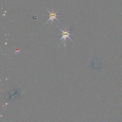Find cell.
Returning <instances> with one entry per match:
<instances>
[{"instance_id":"2","label":"cell","mask_w":122,"mask_h":122,"mask_svg":"<svg viewBox=\"0 0 122 122\" xmlns=\"http://www.w3.org/2000/svg\"><path fill=\"white\" fill-rule=\"evenodd\" d=\"M47 11H48V13H49V19H48V20L46 22V23H45V24L46 23H47L48 21H50L51 23H52V22L53 21V20H54V19H55L57 21H58L59 22H60V21H59V20H58V19L57 18V16H58V15H57V11H56V12H53V10H52V11L51 12L50 11H49V10H47Z\"/></svg>"},{"instance_id":"1","label":"cell","mask_w":122,"mask_h":122,"mask_svg":"<svg viewBox=\"0 0 122 122\" xmlns=\"http://www.w3.org/2000/svg\"><path fill=\"white\" fill-rule=\"evenodd\" d=\"M60 30L62 32V34H61L62 36H61V38L60 39V41H61V40L63 41V45L65 46V42H66L67 38H68L71 41H72V40L71 39V38L70 37V36L72 34L70 33V32L71 31L70 29L69 30H67L66 27H65V28L64 29V30H62L61 29H60Z\"/></svg>"}]
</instances>
